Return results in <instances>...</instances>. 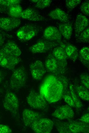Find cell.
<instances>
[{"mask_svg":"<svg viewBox=\"0 0 89 133\" xmlns=\"http://www.w3.org/2000/svg\"><path fill=\"white\" fill-rule=\"evenodd\" d=\"M68 82L62 75L53 74L47 76L41 84L40 93L50 103H55L62 97L68 87Z\"/></svg>","mask_w":89,"mask_h":133,"instance_id":"cell-1","label":"cell"},{"mask_svg":"<svg viewBox=\"0 0 89 133\" xmlns=\"http://www.w3.org/2000/svg\"><path fill=\"white\" fill-rule=\"evenodd\" d=\"M66 121L55 120L53 123L58 131L60 133H88V124L73 120Z\"/></svg>","mask_w":89,"mask_h":133,"instance_id":"cell-2","label":"cell"},{"mask_svg":"<svg viewBox=\"0 0 89 133\" xmlns=\"http://www.w3.org/2000/svg\"><path fill=\"white\" fill-rule=\"evenodd\" d=\"M27 79V72L23 66H20L14 69L10 78V88L14 90L21 88L25 85Z\"/></svg>","mask_w":89,"mask_h":133,"instance_id":"cell-3","label":"cell"},{"mask_svg":"<svg viewBox=\"0 0 89 133\" xmlns=\"http://www.w3.org/2000/svg\"><path fill=\"white\" fill-rule=\"evenodd\" d=\"M28 104L32 108L36 109H44L47 105V101L40 93L31 90L26 98Z\"/></svg>","mask_w":89,"mask_h":133,"instance_id":"cell-4","label":"cell"},{"mask_svg":"<svg viewBox=\"0 0 89 133\" xmlns=\"http://www.w3.org/2000/svg\"><path fill=\"white\" fill-rule=\"evenodd\" d=\"M44 66L46 70L54 75L62 74L65 72L67 69L56 59L52 53L47 57Z\"/></svg>","mask_w":89,"mask_h":133,"instance_id":"cell-5","label":"cell"},{"mask_svg":"<svg viewBox=\"0 0 89 133\" xmlns=\"http://www.w3.org/2000/svg\"><path fill=\"white\" fill-rule=\"evenodd\" d=\"M54 126L53 122L51 119L41 118L34 122L30 127L35 133H49Z\"/></svg>","mask_w":89,"mask_h":133,"instance_id":"cell-6","label":"cell"},{"mask_svg":"<svg viewBox=\"0 0 89 133\" xmlns=\"http://www.w3.org/2000/svg\"><path fill=\"white\" fill-rule=\"evenodd\" d=\"M3 106L5 109L10 112L13 116H15L19 107L18 99L14 93L8 92L5 96Z\"/></svg>","mask_w":89,"mask_h":133,"instance_id":"cell-7","label":"cell"},{"mask_svg":"<svg viewBox=\"0 0 89 133\" xmlns=\"http://www.w3.org/2000/svg\"><path fill=\"white\" fill-rule=\"evenodd\" d=\"M38 28L31 24L21 27L17 31L16 35L20 40L24 41L29 40L35 37L39 32Z\"/></svg>","mask_w":89,"mask_h":133,"instance_id":"cell-8","label":"cell"},{"mask_svg":"<svg viewBox=\"0 0 89 133\" xmlns=\"http://www.w3.org/2000/svg\"><path fill=\"white\" fill-rule=\"evenodd\" d=\"M59 45V44L53 41L41 40L32 45L29 49L33 53H44Z\"/></svg>","mask_w":89,"mask_h":133,"instance_id":"cell-9","label":"cell"},{"mask_svg":"<svg viewBox=\"0 0 89 133\" xmlns=\"http://www.w3.org/2000/svg\"><path fill=\"white\" fill-rule=\"evenodd\" d=\"M21 60L19 57L6 53L0 49V66L5 69L13 70Z\"/></svg>","mask_w":89,"mask_h":133,"instance_id":"cell-10","label":"cell"},{"mask_svg":"<svg viewBox=\"0 0 89 133\" xmlns=\"http://www.w3.org/2000/svg\"><path fill=\"white\" fill-rule=\"evenodd\" d=\"M52 116L60 120L70 119L74 116L71 107L68 104L57 108L52 114Z\"/></svg>","mask_w":89,"mask_h":133,"instance_id":"cell-11","label":"cell"},{"mask_svg":"<svg viewBox=\"0 0 89 133\" xmlns=\"http://www.w3.org/2000/svg\"><path fill=\"white\" fill-rule=\"evenodd\" d=\"M21 20L19 18L11 17L0 18V28L6 31H10L18 27Z\"/></svg>","mask_w":89,"mask_h":133,"instance_id":"cell-12","label":"cell"},{"mask_svg":"<svg viewBox=\"0 0 89 133\" xmlns=\"http://www.w3.org/2000/svg\"><path fill=\"white\" fill-rule=\"evenodd\" d=\"M29 69L33 78L38 80L42 79L46 71L43 63L39 60L31 64L29 66Z\"/></svg>","mask_w":89,"mask_h":133,"instance_id":"cell-13","label":"cell"},{"mask_svg":"<svg viewBox=\"0 0 89 133\" xmlns=\"http://www.w3.org/2000/svg\"><path fill=\"white\" fill-rule=\"evenodd\" d=\"M89 21L87 18L81 14L76 16L74 25L75 35L78 37L80 33L88 27Z\"/></svg>","mask_w":89,"mask_h":133,"instance_id":"cell-14","label":"cell"},{"mask_svg":"<svg viewBox=\"0 0 89 133\" xmlns=\"http://www.w3.org/2000/svg\"><path fill=\"white\" fill-rule=\"evenodd\" d=\"M20 18L32 21H44L46 19L37 10L31 8H27L23 10Z\"/></svg>","mask_w":89,"mask_h":133,"instance_id":"cell-15","label":"cell"},{"mask_svg":"<svg viewBox=\"0 0 89 133\" xmlns=\"http://www.w3.org/2000/svg\"><path fill=\"white\" fill-rule=\"evenodd\" d=\"M22 117L25 125L27 127H30L34 122L42 118V116L38 112L25 109L23 112Z\"/></svg>","mask_w":89,"mask_h":133,"instance_id":"cell-16","label":"cell"},{"mask_svg":"<svg viewBox=\"0 0 89 133\" xmlns=\"http://www.w3.org/2000/svg\"><path fill=\"white\" fill-rule=\"evenodd\" d=\"M43 37L47 40L53 41L60 40L62 35L58 29L53 26H49L44 29Z\"/></svg>","mask_w":89,"mask_h":133,"instance_id":"cell-17","label":"cell"},{"mask_svg":"<svg viewBox=\"0 0 89 133\" xmlns=\"http://www.w3.org/2000/svg\"><path fill=\"white\" fill-rule=\"evenodd\" d=\"M64 45L54 48L52 54L56 59L63 66L67 68V60L69 58L65 50Z\"/></svg>","mask_w":89,"mask_h":133,"instance_id":"cell-18","label":"cell"},{"mask_svg":"<svg viewBox=\"0 0 89 133\" xmlns=\"http://www.w3.org/2000/svg\"><path fill=\"white\" fill-rule=\"evenodd\" d=\"M0 49L6 53L16 57H19L21 54L19 48L12 41L7 42Z\"/></svg>","mask_w":89,"mask_h":133,"instance_id":"cell-19","label":"cell"},{"mask_svg":"<svg viewBox=\"0 0 89 133\" xmlns=\"http://www.w3.org/2000/svg\"><path fill=\"white\" fill-rule=\"evenodd\" d=\"M48 15L51 19L62 22L66 23L69 20L68 15L59 8H56L51 10L48 13Z\"/></svg>","mask_w":89,"mask_h":133,"instance_id":"cell-20","label":"cell"},{"mask_svg":"<svg viewBox=\"0 0 89 133\" xmlns=\"http://www.w3.org/2000/svg\"><path fill=\"white\" fill-rule=\"evenodd\" d=\"M58 27L61 35L65 39L69 40L71 38L73 28L70 24L68 23L60 24L59 25Z\"/></svg>","mask_w":89,"mask_h":133,"instance_id":"cell-21","label":"cell"},{"mask_svg":"<svg viewBox=\"0 0 89 133\" xmlns=\"http://www.w3.org/2000/svg\"><path fill=\"white\" fill-rule=\"evenodd\" d=\"M21 2L20 0H0V13L7 12L11 7L19 5Z\"/></svg>","mask_w":89,"mask_h":133,"instance_id":"cell-22","label":"cell"},{"mask_svg":"<svg viewBox=\"0 0 89 133\" xmlns=\"http://www.w3.org/2000/svg\"><path fill=\"white\" fill-rule=\"evenodd\" d=\"M64 49L69 58L75 62L78 58L79 55L76 48L73 45L69 44L65 46Z\"/></svg>","mask_w":89,"mask_h":133,"instance_id":"cell-23","label":"cell"},{"mask_svg":"<svg viewBox=\"0 0 89 133\" xmlns=\"http://www.w3.org/2000/svg\"><path fill=\"white\" fill-rule=\"evenodd\" d=\"M78 57L83 64L87 68L89 67V48L87 47L82 48L79 53Z\"/></svg>","mask_w":89,"mask_h":133,"instance_id":"cell-24","label":"cell"},{"mask_svg":"<svg viewBox=\"0 0 89 133\" xmlns=\"http://www.w3.org/2000/svg\"><path fill=\"white\" fill-rule=\"evenodd\" d=\"M78 96L82 99L85 101L89 100L88 89L83 85H77L74 87Z\"/></svg>","mask_w":89,"mask_h":133,"instance_id":"cell-25","label":"cell"},{"mask_svg":"<svg viewBox=\"0 0 89 133\" xmlns=\"http://www.w3.org/2000/svg\"><path fill=\"white\" fill-rule=\"evenodd\" d=\"M23 11L22 8L19 5H14L11 7L7 12L10 17L19 18Z\"/></svg>","mask_w":89,"mask_h":133,"instance_id":"cell-26","label":"cell"},{"mask_svg":"<svg viewBox=\"0 0 89 133\" xmlns=\"http://www.w3.org/2000/svg\"><path fill=\"white\" fill-rule=\"evenodd\" d=\"M69 89L71 97L75 103L76 107L81 108L83 106L82 103L76 94L74 87L72 84L69 85Z\"/></svg>","mask_w":89,"mask_h":133,"instance_id":"cell-27","label":"cell"},{"mask_svg":"<svg viewBox=\"0 0 89 133\" xmlns=\"http://www.w3.org/2000/svg\"><path fill=\"white\" fill-rule=\"evenodd\" d=\"M78 40L79 41L82 42H89V27H87L80 33V34L78 37Z\"/></svg>","mask_w":89,"mask_h":133,"instance_id":"cell-28","label":"cell"},{"mask_svg":"<svg viewBox=\"0 0 89 133\" xmlns=\"http://www.w3.org/2000/svg\"><path fill=\"white\" fill-rule=\"evenodd\" d=\"M52 1L50 0H38L35 5V7L38 8L43 9L48 7Z\"/></svg>","mask_w":89,"mask_h":133,"instance_id":"cell-29","label":"cell"},{"mask_svg":"<svg viewBox=\"0 0 89 133\" xmlns=\"http://www.w3.org/2000/svg\"><path fill=\"white\" fill-rule=\"evenodd\" d=\"M62 97L68 105L71 107H76L75 103L71 97V94H68L65 92Z\"/></svg>","mask_w":89,"mask_h":133,"instance_id":"cell-30","label":"cell"},{"mask_svg":"<svg viewBox=\"0 0 89 133\" xmlns=\"http://www.w3.org/2000/svg\"><path fill=\"white\" fill-rule=\"evenodd\" d=\"M81 2V0H66V6L68 9L72 10L79 5Z\"/></svg>","mask_w":89,"mask_h":133,"instance_id":"cell-31","label":"cell"},{"mask_svg":"<svg viewBox=\"0 0 89 133\" xmlns=\"http://www.w3.org/2000/svg\"><path fill=\"white\" fill-rule=\"evenodd\" d=\"M81 82L84 86L89 90V76L87 73H82L80 76Z\"/></svg>","mask_w":89,"mask_h":133,"instance_id":"cell-32","label":"cell"},{"mask_svg":"<svg viewBox=\"0 0 89 133\" xmlns=\"http://www.w3.org/2000/svg\"><path fill=\"white\" fill-rule=\"evenodd\" d=\"M81 11L84 15L89 16V1H86L81 5L80 7Z\"/></svg>","mask_w":89,"mask_h":133,"instance_id":"cell-33","label":"cell"},{"mask_svg":"<svg viewBox=\"0 0 89 133\" xmlns=\"http://www.w3.org/2000/svg\"><path fill=\"white\" fill-rule=\"evenodd\" d=\"M12 132L11 129L8 126L0 124V133H11Z\"/></svg>","mask_w":89,"mask_h":133,"instance_id":"cell-34","label":"cell"},{"mask_svg":"<svg viewBox=\"0 0 89 133\" xmlns=\"http://www.w3.org/2000/svg\"><path fill=\"white\" fill-rule=\"evenodd\" d=\"M80 121L83 123L89 124V114L86 113L83 115L80 119Z\"/></svg>","mask_w":89,"mask_h":133,"instance_id":"cell-35","label":"cell"},{"mask_svg":"<svg viewBox=\"0 0 89 133\" xmlns=\"http://www.w3.org/2000/svg\"><path fill=\"white\" fill-rule=\"evenodd\" d=\"M4 38L0 32V47L2 46L4 43Z\"/></svg>","mask_w":89,"mask_h":133,"instance_id":"cell-36","label":"cell"},{"mask_svg":"<svg viewBox=\"0 0 89 133\" xmlns=\"http://www.w3.org/2000/svg\"><path fill=\"white\" fill-rule=\"evenodd\" d=\"M4 75L3 72L0 70V83L3 81L4 78Z\"/></svg>","mask_w":89,"mask_h":133,"instance_id":"cell-37","label":"cell"},{"mask_svg":"<svg viewBox=\"0 0 89 133\" xmlns=\"http://www.w3.org/2000/svg\"><path fill=\"white\" fill-rule=\"evenodd\" d=\"M30 1L32 3H36L38 1V0H31Z\"/></svg>","mask_w":89,"mask_h":133,"instance_id":"cell-38","label":"cell"},{"mask_svg":"<svg viewBox=\"0 0 89 133\" xmlns=\"http://www.w3.org/2000/svg\"><path fill=\"white\" fill-rule=\"evenodd\" d=\"M2 92V91L1 90V89L0 88V92Z\"/></svg>","mask_w":89,"mask_h":133,"instance_id":"cell-39","label":"cell"}]
</instances>
